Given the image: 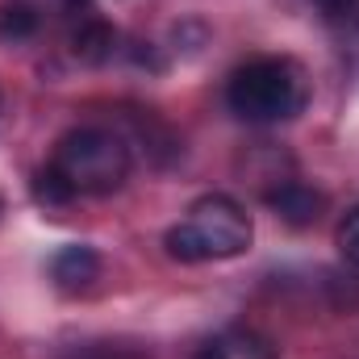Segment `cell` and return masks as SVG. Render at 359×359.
Here are the masks:
<instances>
[{"label": "cell", "instance_id": "1", "mask_svg": "<svg viewBox=\"0 0 359 359\" xmlns=\"http://www.w3.org/2000/svg\"><path fill=\"white\" fill-rule=\"evenodd\" d=\"M130 168L134 159L121 134L104 126H76L55 142L50 163L34 176V196L50 209L80 196H109L130 180Z\"/></svg>", "mask_w": 359, "mask_h": 359}, {"label": "cell", "instance_id": "2", "mask_svg": "<svg viewBox=\"0 0 359 359\" xmlns=\"http://www.w3.org/2000/svg\"><path fill=\"white\" fill-rule=\"evenodd\" d=\"M226 104L247 126H280L305 113L309 104V72L288 55H259L230 72Z\"/></svg>", "mask_w": 359, "mask_h": 359}, {"label": "cell", "instance_id": "3", "mask_svg": "<svg viewBox=\"0 0 359 359\" xmlns=\"http://www.w3.org/2000/svg\"><path fill=\"white\" fill-rule=\"evenodd\" d=\"M255 243V222L243 201L230 192H205L188 205L184 222L168 230L163 247L180 264H209V259H238Z\"/></svg>", "mask_w": 359, "mask_h": 359}, {"label": "cell", "instance_id": "4", "mask_svg": "<svg viewBox=\"0 0 359 359\" xmlns=\"http://www.w3.org/2000/svg\"><path fill=\"white\" fill-rule=\"evenodd\" d=\"M268 209L292 230H305L313 226L322 213H326V192L305 184V180H280L268 192Z\"/></svg>", "mask_w": 359, "mask_h": 359}, {"label": "cell", "instance_id": "5", "mask_svg": "<svg viewBox=\"0 0 359 359\" xmlns=\"http://www.w3.org/2000/svg\"><path fill=\"white\" fill-rule=\"evenodd\" d=\"M100 251L88 243H67L50 255V280L63 292H88L92 284L100 280Z\"/></svg>", "mask_w": 359, "mask_h": 359}, {"label": "cell", "instance_id": "6", "mask_svg": "<svg viewBox=\"0 0 359 359\" xmlns=\"http://www.w3.org/2000/svg\"><path fill=\"white\" fill-rule=\"evenodd\" d=\"M117 50H121V34H117L109 21H100V17H84V21L76 25V34H72V55H76L80 63H88V67L109 63Z\"/></svg>", "mask_w": 359, "mask_h": 359}, {"label": "cell", "instance_id": "7", "mask_svg": "<svg viewBox=\"0 0 359 359\" xmlns=\"http://www.w3.org/2000/svg\"><path fill=\"white\" fill-rule=\"evenodd\" d=\"M17 8H25L38 29L46 25H59V21H84L88 17V0H13Z\"/></svg>", "mask_w": 359, "mask_h": 359}, {"label": "cell", "instance_id": "8", "mask_svg": "<svg viewBox=\"0 0 359 359\" xmlns=\"http://www.w3.org/2000/svg\"><path fill=\"white\" fill-rule=\"evenodd\" d=\"M334 243H339V255H343L351 268H359V205L343 213V222H339V230H334Z\"/></svg>", "mask_w": 359, "mask_h": 359}, {"label": "cell", "instance_id": "9", "mask_svg": "<svg viewBox=\"0 0 359 359\" xmlns=\"http://www.w3.org/2000/svg\"><path fill=\"white\" fill-rule=\"evenodd\" d=\"M313 8L330 21V25H347L359 17V0H313Z\"/></svg>", "mask_w": 359, "mask_h": 359}]
</instances>
